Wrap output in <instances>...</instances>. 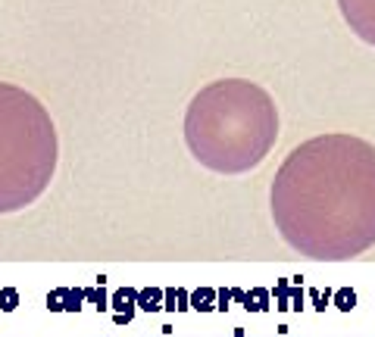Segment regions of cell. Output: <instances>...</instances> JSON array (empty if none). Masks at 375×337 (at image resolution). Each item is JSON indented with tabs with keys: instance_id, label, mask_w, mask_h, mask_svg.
<instances>
[{
	"instance_id": "obj_1",
	"label": "cell",
	"mask_w": 375,
	"mask_h": 337,
	"mask_svg": "<svg viewBox=\"0 0 375 337\" xmlns=\"http://www.w3.org/2000/svg\"><path fill=\"white\" fill-rule=\"evenodd\" d=\"M281 241L310 259H350L375 247V144L347 131L288 153L272 181Z\"/></svg>"
},
{
	"instance_id": "obj_2",
	"label": "cell",
	"mask_w": 375,
	"mask_h": 337,
	"mask_svg": "<svg viewBox=\"0 0 375 337\" xmlns=\"http://www.w3.org/2000/svg\"><path fill=\"white\" fill-rule=\"evenodd\" d=\"M278 141L272 94L247 78H219L200 87L185 112V144L203 168L244 175L262 166Z\"/></svg>"
},
{
	"instance_id": "obj_3",
	"label": "cell",
	"mask_w": 375,
	"mask_h": 337,
	"mask_svg": "<svg viewBox=\"0 0 375 337\" xmlns=\"http://www.w3.org/2000/svg\"><path fill=\"white\" fill-rule=\"evenodd\" d=\"M60 159L56 128L25 87L0 81V216L31 206L50 187Z\"/></svg>"
},
{
	"instance_id": "obj_4",
	"label": "cell",
	"mask_w": 375,
	"mask_h": 337,
	"mask_svg": "<svg viewBox=\"0 0 375 337\" xmlns=\"http://www.w3.org/2000/svg\"><path fill=\"white\" fill-rule=\"evenodd\" d=\"M347 28L353 31L360 41L375 47V0H338Z\"/></svg>"
},
{
	"instance_id": "obj_5",
	"label": "cell",
	"mask_w": 375,
	"mask_h": 337,
	"mask_svg": "<svg viewBox=\"0 0 375 337\" xmlns=\"http://www.w3.org/2000/svg\"><path fill=\"white\" fill-rule=\"evenodd\" d=\"M110 309H112V322L116 325H131L138 312V287H119L116 293L110 297Z\"/></svg>"
},
{
	"instance_id": "obj_6",
	"label": "cell",
	"mask_w": 375,
	"mask_h": 337,
	"mask_svg": "<svg viewBox=\"0 0 375 337\" xmlns=\"http://www.w3.org/2000/svg\"><path fill=\"white\" fill-rule=\"evenodd\" d=\"M162 309L188 312L191 309V291H185V287H162Z\"/></svg>"
},
{
	"instance_id": "obj_7",
	"label": "cell",
	"mask_w": 375,
	"mask_h": 337,
	"mask_svg": "<svg viewBox=\"0 0 375 337\" xmlns=\"http://www.w3.org/2000/svg\"><path fill=\"white\" fill-rule=\"evenodd\" d=\"M138 309L141 312H160L162 309V287L147 284L138 291Z\"/></svg>"
},
{
	"instance_id": "obj_8",
	"label": "cell",
	"mask_w": 375,
	"mask_h": 337,
	"mask_svg": "<svg viewBox=\"0 0 375 337\" xmlns=\"http://www.w3.org/2000/svg\"><path fill=\"white\" fill-rule=\"evenodd\" d=\"M244 309L247 312H266L269 306H272V293L266 291V287H250L247 293H244Z\"/></svg>"
},
{
	"instance_id": "obj_9",
	"label": "cell",
	"mask_w": 375,
	"mask_h": 337,
	"mask_svg": "<svg viewBox=\"0 0 375 337\" xmlns=\"http://www.w3.org/2000/svg\"><path fill=\"white\" fill-rule=\"evenodd\" d=\"M191 309L197 312L216 309V287H197V291H191Z\"/></svg>"
},
{
	"instance_id": "obj_10",
	"label": "cell",
	"mask_w": 375,
	"mask_h": 337,
	"mask_svg": "<svg viewBox=\"0 0 375 337\" xmlns=\"http://www.w3.org/2000/svg\"><path fill=\"white\" fill-rule=\"evenodd\" d=\"M269 293H272V300H275V309H278V312H291V281L278 278Z\"/></svg>"
},
{
	"instance_id": "obj_11",
	"label": "cell",
	"mask_w": 375,
	"mask_h": 337,
	"mask_svg": "<svg viewBox=\"0 0 375 337\" xmlns=\"http://www.w3.org/2000/svg\"><path fill=\"white\" fill-rule=\"evenodd\" d=\"M85 303H91L97 312H106V309H110V293H106V287L100 284V281H97L94 287H85Z\"/></svg>"
},
{
	"instance_id": "obj_12",
	"label": "cell",
	"mask_w": 375,
	"mask_h": 337,
	"mask_svg": "<svg viewBox=\"0 0 375 337\" xmlns=\"http://www.w3.org/2000/svg\"><path fill=\"white\" fill-rule=\"evenodd\" d=\"M356 291L353 287H338L335 293H331V306H335V309H341V312H353L356 309Z\"/></svg>"
},
{
	"instance_id": "obj_13",
	"label": "cell",
	"mask_w": 375,
	"mask_h": 337,
	"mask_svg": "<svg viewBox=\"0 0 375 337\" xmlns=\"http://www.w3.org/2000/svg\"><path fill=\"white\" fill-rule=\"evenodd\" d=\"M85 306V287H66V300H62V312H78Z\"/></svg>"
},
{
	"instance_id": "obj_14",
	"label": "cell",
	"mask_w": 375,
	"mask_h": 337,
	"mask_svg": "<svg viewBox=\"0 0 375 337\" xmlns=\"http://www.w3.org/2000/svg\"><path fill=\"white\" fill-rule=\"evenodd\" d=\"M0 309L16 312L19 309V291L16 287H0Z\"/></svg>"
},
{
	"instance_id": "obj_15",
	"label": "cell",
	"mask_w": 375,
	"mask_h": 337,
	"mask_svg": "<svg viewBox=\"0 0 375 337\" xmlns=\"http://www.w3.org/2000/svg\"><path fill=\"white\" fill-rule=\"evenodd\" d=\"M331 293H335V291H328V287H325V291H319V287H310V291H306V297L312 300V309L325 312V306L331 303Z\"/></svg>"
},
{
	"instance_id": "obj_16",
	"label": "cell",
	"mask_w": 375,
	"mask_h": 337,
	"mask_svg": "<svg viewBox=\"0 0 375 337\" xmlns=\"http://www.w3.org/2000/svg\"><path fill=\"white\" fill-rule=\"evenodd\" d=\"M62 300H66V287H53V291L47 293V309L62 312Z\"/></svg>"
},
{
	"instance_id": "obj_17",
	"label": "cell",
	"mask_w": 375,
	"mask_h": 337,
	"mask_svg": "<svg viewBox=\"0 0 375 337\" xmlns=\"http://www.w3.org/2000/svg\"><path fill=\"white\" fill-rule=\"evenodd\" d=\"M231 303H235V300H231V287H216V309L228 312Z\"/></svg>"
},
{
	"instance_id": "obj_18",
	"label": "cell",
	"mask_w": 375,
	"mask_h": 337,
	"mask_svg": "<svg viewBox=\"0 0 375 337\" xmlns=\"http://www.w3.org/2000/svg\"><path fill=\"white\" fill-rule=\"evenodd\" d=\"M303 303H306L303 287H300V284H291V312H300V309H303Z\"/></svg>"
},
{
	"instance_id": "obj_19",
	"label": "cell",
	"mask_w": 375,
	"mask_h": 337,
	"mask_svg": "<svg viewBox=\"0 0 375 337\" xmlns=\"http://www.w3.org/2000/svg\"><path fill=\"white\" fill-rule=\"evenodd\" d=\"M244 287H231V300H235V303H244Z\"/></svg>"
},
{
	"instance_id": "obj_20",
	"label": "cell",
	"mask_w": 375,
	"mask_h": 337,
	"mask_svg": "<svg viewBox=\"0 0 375 337\" xmlns=\"http://www.w3.org/2000/svg\"><path fill=\"white\" fill-rule=\"evenodd\" d=\"M228 337H250V334H247V331H244V328H235Z\"/></svg>"
},
{
	"instance_id": "obj_21",
	"label": "cell",
	"mask_w": 375,
	"mask_h": 337,
	"mask_svg": "<svg viewBox=\"0 0 375 337\" xmlns=\"http://www.w3.org/2000/svg\"><path fill=\"white\" fill-rule=\"evenodd\" d=\"M275 337H288V328H285V325H278V334H275Z\"/></svg>"
},
{
	"instance_id": "obj_22",
	"label": "cell",
	"mask_w": 375,
	"mask_h": 337,
	"mask_svg": "<svg viewBox=\"0 0 375 337\" xmlns=\"http://www.w3.org/2000/svg\"><path fill=\"white\" fill-rule=\"evenodd\" d=\"M160 337H172V334H160Z\"/></svg>"
},
{
	"instance_id": "obj_23",
	"label": "cell",
	"mask_w": 375,
	"mask_h": 337,
	"mask_svg": "<svg viewBox=\"0 0 375 337\" xmlns=\"http://www.w3.org/2000/svg\"><path fill=\"white\" fill-rule=\"evenodd\" d=\"M216 337H222V334H216Z\"/></svg>"
},
{
	"instance_id": "obj_24",
	"label": "cell",
	"mask_w": 375,
	"mask_h": 337,
	"mask_svg": "<svg viewBox=\"0 0 375 337\" xmlns=\"http://www.w3.org/2000/svg\"><path fill=\"white\" fill-rule=\"evenodd\" d=\"M19 337H25V334H19Z\"/></svg>"
},
{
	"instance_id": "obj_25",
	"label": "cell",
	"mask_w": 375,
	"mask_h": 337,
	"mask_svg": "<svg viewBox=\"0 0 375 337\" xmlns=\"http://www.w3.org/2000/svg\"><path fill=\"white\" fill-rule=\"evenodd\" d=\"M191 337H197V334H191Z\"/></svg>"
},
{
	"instance_id": "obj_26",
	"label": "cell",
	"mask_w": 375,
	"mask_h": 337,
	"mask_svg": "<svg viewBox=\"0 0 375 337\" xmlns=\"http://www.w3.org/2000/svg\"><path fill=\"white\" fill-rule=\"evenodd\" d=\"M353 337H356V334H353Z\"/></svg>"
}]
</instances>
